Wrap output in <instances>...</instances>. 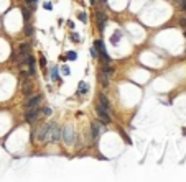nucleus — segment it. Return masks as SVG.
<instances>
[{
	"label": "nucleus",
	"mask_w": 186,
	"mask_h": 182,
	"mask_svg": "<svg viewBox=\"0 0 186 182\" xmlns=\"http://www.w3.org/2000/svg\"><path fill=\"white\" fill-rule=\"evenodd\" d=\"M48 139L51 143H58L61 139V126L56 123H50V130H48Z\"/></svg>",
	"instance_id": "f257e3e1"
},
{
	"label": "nucleus",
	"mask_w": 186,
	"mask_h": 182,
	"mask_svg": "<svg viewBox=\"0 0 186 182\" xmlns=\"http://www.w3.org/2000/svg\"><path fill=\"white\" fill-rule=\"evenodd\" d=\"M97 117H99V120L104 125L110 123V120H112V117H110V110H109V108H106L102 104L97 105Z\"/></svg>",
	"instance_id": "f03ea898"
},
{
	"label": "nucleus",
	"mask_w": 186,
	"mask_h": 182,
	"mask_svg": "<svg viewBox=\"0 0 186 182\" xmlns=\"http://www.w3.org/2000/svg\"><path fill=\"white\" fill-rule=\"evenodd\" d=\"M40 113H41V108L38 105H36V107H30L28 112L25 113V122H27V123H33L35 120L40 117Z\"/></svg>",
	"instance_id": "7ed1b4c3"
},
{
	"label": "nucleus",
	"mask_w": 186,
	"mask_h": 182,
	"mask_svg": "<svg viewBox=\"0 0 186 182\" xmlns=\"http://www.w3.org/2000/svg\"><path fill=\"white\" fill-rule=\"evenodd\" d=\"M74 136H76V135H74L73 126H64V128H61V138L64 139L66 144H73Z\"/></svg>",
	"instance_id": "20e7f679"
},
{
	"label": "nucleus",
	"mask_w": 186,
	"mask_h": 182,
	"mask_svg": "<svg viewBox=\"0 0 186 182\" xmlns=\"http://www.w3.org/2000/svg\"><path fill=\"white\" fill-rule=\"evenodd\" d=\"M94 48L99 51V56H102V58L106 59L107 62H110V56L107 54V51H106V46H104V41L102 39H97L96 43H94Z\"/></svg>",
	"instance_id": "39448f33"
},
{
	"label": "nucleus",
	"mask_w": 186,
	"mask_h": 182,
	"mask_svg": "<svg viewBox=\"0 0 186 182\" xmlns=\"http://www.w3.org/2000/svg\"><path fill=\"white\" fill-rule=\"evenodd\" d=\"M100 125H104L102 122H92V126H91V131H92V141L97 143L100 138Z\"/></svg>",
	"instance_id": "423d86ee"
},
{
	"label": "nucleus",
	"mask_w": 186,
	"mask_h": 182,
	"mask_svg": "<svg viewBox=\"0 0 186 182\" xmlns=\"http://www.w3.org/2000/svg\"><path fill=\"white\" fill-rule=\"evenodd\" d=\"M48 130H50V123L45 125V126H41L40 130H38V139H40L41 143L48 141Z\"/></svg>",
	"instance_id": "0eeeda50"
},
{
	"label": "nucleus",
	"mask_w": 186,
	"mask_h": 182,
	"mask_svg": "<svg viewBox=\"0 0 186 182\" xmlns=\"http://www.w3.org/2000/svg\"><path fill=\"white\" fill-rule=\"evenodd\" d=\"M97 23H99V30L100 31H104L106 30V25H107V18H106V15L102 12L97 13Z\"/></svg>",
	"instance_id": "6e6552de"
},
{
	"label": "nucleus",
	"mask_w": 186,
	"mask_h": 182,
	"mask_svg": "<svg viewBox=\"0 0 186 182\" xmlns=\"http://www.w3.org/2000/svg\"><path fill=\"white\" fill-rule=\"evenodd\" d=\"M41 102V95H33V97L30 98V100H28V108H30V107H36V105L40 104Z\"/></svg>",
	"instance_id": "1a4fd4ad"
},
{
	"label": "nucleus",
	"mask_w": 186,
	"mask_h": 182,
	"mask_svg": "<svg viewBox=\"0 0 186 182\" xmlns=\"http://www.w3.org/2000/svg\"><path fill=\"white\" fill-rule=\"evenodd\" d=\"M18 52H20L21 56H28V52H30V45H28V43H21L20 48H18Z\"/></svg>",
	"instance_id": "9d476101"
},
{
	"label": "nucleus",
	"mask_w": 186,
	"mask_h": 182,
	"mask_svg": "<svg viewBox=\"0 0 186 182\" xmlns=\"http://www.w3.org/2000/svg\"><path fill=\"white\" fill-rule=\"evenodd\" d=\"M89 92V87H87L86 82H79V85H78V94L79 95H84V94H87Z\"/></svg>",
	"instance_id": "9b49d317"
},
{
	"label": "nucleus",
	"mask_w": 186,
	"mask_h": 182,
	"mask_svg": "<svg viewBox=\"0 0 186 182\" xmlns=\"http://www.w3.org/2000/svg\"><path fill=\"white\" fill-rule=\"evenodd\" d=\"M27 62L30 64V76H33V74H35V58H31V56L28 54Z\"/></svg>",
	"instance_id": "f8f14e48"
},
{
	"label": "nucleus",
	"mask_w": 186,
	"mask_h": 182,
	"mask_svg": "<svg viewBox=\"0 0 186 182\" xmlns=\"http://www.w3.org/2000/svg\"><path fill=\"white\" fill-rule=\"evenodd\" d=\"M50 77H51V80H60V69L54 66L53 69H51V74H50Z\"/></svg>",
	"instance_id": "ddd939ff"
},
{
	"label": "nucleus",
	"mask_w": 186,
	"mask_h": 182,
	"mask_svg": "<svg viewBox=\"0 0 186 182\" xmlns=\"http://www.w3.org/2000/svg\"><path fill=\"white\" fill-rule=\"evenodd\" d=\"M120 38H122V33H120V31H115L112 36H110V43H112V45H117Z\"/></svg>",
	"instance_id": "4468645a"
},
{
	"label": "nucleus",
	"mask_w": 186,
	"mask_h": 182,
	"mask_svg": "<svg viewBox=\"0 0 186 182\" xmlns=\"http://www.w3.org/2000/svg\"><path fill=\"white\" fill-rule=\"evenodd\" d=\"M99 100H100L99 104H102L106 108H109V110H110V104H109V100H107V97L104 95V94H100V95H99Z\"/></svg>",
	"instance_id": "2eb2a0df"
},
{
	"label": "nucleus",
	"mask_w": 186,
	"mask_h": 182,
	"mask_svg": "<svg viewBox=\"0 0 186 182\" xmlns=\"http://www.w3.org/2000/svg\"><path fill=\"white\" fill-rule=\"evenodd\" d=\"M120 135H122V138H124V141H125V144H132V139L128 138V135H127L124 130H120Z\"/></svg>",
	"instance_id": "dca6fc26"
},
{
	"label": "nucleus",
	"mask_w": 186,
	"mask_h": 182,
	"mask_svg": "<svg viewBox=\"0 0 186 182\" xmlns=\"http://www.w3.org/2000/svg\"><path fill=\"white\" fill-rule=\"evenodd\" d=\"M25 35L27 36H31L33 35V26L31 25H25Z\"/></svg>",
	"instance_id": "f3484780"
},
{
	"label": "nucleus",
	"mask_w": 186,
	"mask_h": 182,
	"mask_svg": "<svg viewBox=\"0 0 186 182\" xmlns=\"http://www.w3.org/2000/svg\"><path fill=\"white\" fill-rule=\"evenodd\" d=\"M76 56H78V54H76V51H69L66 54V58L69 59V61H76Z\"/></svg>",
	"instance_id": "a211bd4d"
},
{
	"label": "nucleus",
	"mask_w": 186,
	"mask_h": 182,
	"mask_svg": "<svg viewBox=\"0 0 186 182\" xmlns=\"http://www.w3.org/2000/svg\"><path fill=\"white\" fill-rule=\"evenodd\" d=\"M102 74H104V76H110V74H112V67L104 66V67H102Z\"/></svg>",
	"instance_id": "6ab92c4d"
},
{
	"label": "nucleus",
	"mask_w": 186,
	"mask_h": 182,
	"mask_svg": "<svg viewBox=\"0 0 186 182\" xmlns=\"http://www.w3.org/2000/svg\"><path fill=\"white\" fill-rule=\"evenodd\" d=\"M91 56H92L94 59H97V58H99V51H97V49H96L94 46L91 48Z\"/></svg>",
	"instance_id": "aec40b11"
},
{
	"label": "nucleus",
	"mask_w": 186,
	"mask_h": 182,
	"mask_svg": "<svg viewBox=\"0 0 186 182\" xmlns=\"http://www.w3.org/2000/svg\"><path fill=\"white\" fill-rule=\"evenodd\" d=\"M100 82H102V87H107L109 85V80H107L106 76H100Z\"/></svg>",
	"instance_id": "412c9836"
},
{
	"label": "nucleus",
	"mask_w": 186,
	"mask_h": 182,
	"mask_svg": "<svg viewBox=\"0 0 186 182\" xmlns=\"http://www.w3.org/2000/svg\"><path fill=\"white\" fill-rule=\"evenodd\" d=\"M43 115H45V117H50V115H51V108H50V107H45V108H43Z\"/></svg>",
	"instance_id": "4be33fe9"
},
{
	"label": "nucleus",
	"mask_w": 186,
	"mask_h": 182,
	"mask_svg": "<svg viewBox=\"0 0 186 182\" xmlns=\"http://www.w3.org/2000/svg\"><path fill=\"white\" fill-rule=\"evenodd\" d=\"M79 20L82 21V23H87V15L86 13H79Z\"/></svg>",
	"instance_id": "5701e85b"
},
{
	"label": "nucleus",
	"mask_w": 186,
	"mask_h": 182,
	"mask_svg": "<svg viewBox=\"0 0 186 182\" xmlns=\"http://www.w3.org/2000/svg\"><path fill=\"white\" fill-rule=\"evenodd\" d=\"M71 39H73L74 43H78V41H79V35H78V33H71Z\"/></svg>",
	"instance_id": "b1692460"
},
{
	"label": "nucleus",
	"mask_w": 186,
	"mask_h": 182,
	"mask_svg": "<svg viewBox=\"0 0 186 182\" xmlns=\"http://www.w3.org/2000/svg\"><path fill=\"white\" fill-rule=\"evenodd\" d=\"M61 71H63V74H64V76H69V74H71V69H69L68 66H64V67H63Z\"/></svg>",
	"instance_id": "393cba45"
},
{
	"label": "nucleus",
	"mask_w": 186,
	"mask_h": 182,
	"mask_svg": "<svg viewBox=\"0 0 186 182\" xmlns=\"http://www.w3.org/2000/svg\"><path fill=\"white\" fill-rule=\"evenodd\" d=\"M23 20H25V23H27L28 20H30V12H27V10H23Z\"/></svg>",
	"instance_id": "a878e982"
},
{
	"label": "nucleus",
	"mask_w": 186,
	"mask_h": 182,
	"mask_svg": "<svg viewBox=\"0 0 186 182\" xmlns=\"http://www.w3.org/2000/svg\"><path fill=\"white\" fill-rule=\"evenodd\" d=\"M30 92H31V85H27V87H23V94H25V95H28Z\"/></svg>",
	"instance_id": "bb28decb"
},
{
	"label": "nucleus",
	"mask_w": 186,
	"mask_h": 182,
	"mask_svg": "<svg viewBox=\"0 0 186 182\" xmlns=\"http://www.w3.org/2000/svg\"><path fill=\"white\" fill-rule=\"evenodd\" d=\"M40 64L43 66V67L46 66V58H45V56H41V58H40Z\"/></svg>",
	"instance_id": "cd10ccee"
},
{
	"label": "nucleus",
	"mask_w": 186,
	"mask_h": 182,
	"mask_svg": "<svg viewBox=\"0 0 186 182\" xmlns=\"http://www.w3.org/2000/svg\"><path fill=\"white\" fill-rule=\"evenodd\" d=\"M45 10H53V5H51L50 2H46V3H45Z\"/></svg>",
	"instance_id": "c85d7f7f"
},
{
	"label": "nucleus",
	"mask_w": 186,
	"mask_h": 182,
	"mask_svg": "<svg viewBox=\"0 0 186 182\" xmlns=\"http://www.w3.org/2000/svg\"><path fill=\"white\" fill-rule=\"evenodd\" d=\"M181 8H183V10H186V0H181Z\"/></svg>",
	"instance_id": "c756f323"
},
{
	"label": "nucleus",
	"mask_w": 186,
	"mask_h": 182,
	"mask_svg": "<svg viewBox=\"0 0 186 182\" xmlns=\"http://www.w3.org/2000/svg\"><path fill=\"white\" fill-rule=\"evenodd\" d=\"M25 2H28V3H36L38 0H25Z\"/></svg>",
	"instance_id": "7c9ffc66"
},
{
	"label": "nucleus",
	"mask_w": 186,
	"mask_h": 182,
	"mask_svg": "<svg viewBox=\"0 0 186 182\" xmlns=\"http://www.w3.org/2000/svg\"><path fill=\"white\" fill-rule=\"evenodd\" d=\"M89 2H91V5H96L97 3V0H89Z\"/></svg>",
	"instance_id": "2f4dec72"
},
{
	"label": "nucleus",
	"mask_w": 186,
	"mask_h": 182,
	"mask_svg": "<svg viewBox=\"0 0 186 182\" xmlns=\"http://www.w3.org/2000/svg\"><path fill=\"white\" fill-rule=\"evenodd\" d=\"M100 2H102V3H107V0H100Z\"/></svg>",
	"instance_id": "473e14b6"
}]
</instances>
